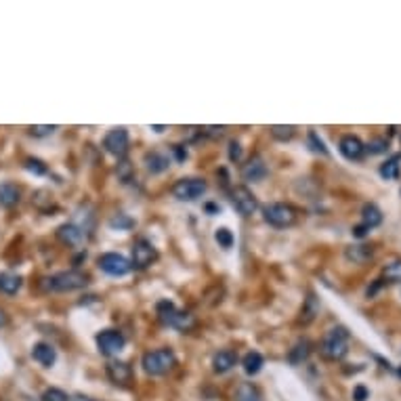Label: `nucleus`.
Instances as JSON below:
<instances>
[{"label":"nucleus","mask_w":401,"mask_h":401,"mask_svg":"<svg viewBox=\"0 0 401 401\" xmlns=\"http://www.w3.org/2000/svg\"><path fill=\"white\" fill-rule=\"evenodd\" d=\"M69 399H72V397H69L65 391L55 389V387L47 389V391L43 393V397H40V401H69Z\"/></svg>","instance_id":"obj_31"},{"label":"nucleus","mask_w":401,"mask_h":401,"mask_svg":"<svg viewBox=\"0 0 401 401\" xmlns=\"http://www.w3.org/2000/svg\"><path fill=\"white\" fill-rule=\"evenodd\" d=\"M368 233H370V229H368V227H364V225H357V227H353V237H357V239L366 237Z\"/></svg>","instance_id":"obj_38"},{"label":"nucleus","mask_w":401,"mask_h":401,"mask_svg":"<svg viewBox=\"0 0 401 401\" xmlns=\"http://www.w3.org/2000/svg\"><path fill=\"white\" fill-rule=\"evenodd\" d=\"M387 151H389V139H384V137H374L366 145V153H370V155H378V153H387Z\"/></svg>","instance_id":"obj_30"},{"label":"nucleus","mask_w":401,"mask_h":401,"mask_svg":"<svg viewBox=\"0 0 401 401\" xmlns=\"http://www.w3.org/2000/svg\"><path fill=\"white\" fill-rule=\"evenodd\" d=\"M397 376H401V366L397 368Z\"/></svg>","instance_id":"obj_42"},{"label":"nucleus","mask_w":401,"mask_h":401,"mask_svg":"<svg viewBox=\"0 0 401 401\" xmlns=\"http://www.w3.org/2000/svg\"><path fill=\"white\" fill-rule=\"evenodd\" d=\"M141 366L149 376H164L177 366V357L171 349H155L141 357Z\"/></svg>","instance_id":"obj_3"},{"label":"nucleus","mask_w":401,"mask_h":401,"mask_svg":"<svg viewBox=\"0 0 401 401\" xmlns=\"http://www.w3.org/2000/svg\"><path fill=\"white\" fill-rule=\"evenodd\" d=\"M208 185L204 179H197V177H187V179H179L173 185V195L181 202H195L197 197H202L206 193Z\"/></svg>","instance_id":"obj_6"},{"label":"nucleus","mask_w":401,"mask_h":401,"mask_svg":"<svg viewBox=\"0 0 401 401\" xmlns=\"http://www.w3.org/2000/svg\"><path fill=\"white\" fill-rule=\"evenodd\" d=\"M349 340H351V334L345 326H336V328H330L319 345V351L326 359L330 362H340V359L349 353Z\"/></svg>","instance_id":"obj_2"},{"label":"nucleus","mask_w":401,"mask_h":401,"mask_svg":"<svg viewBox=\"0 0 401 401\" xmlns=\"http://www.w3.org/2000/svg\"><path fill=\"white\" fill-rule=\"evenodd\" d=\"M309 145H311V149L313 151H317V153H322V155H328L330 151H328V147H326V143L322 141V139H319L317 137V133H309Z\"/></svg>","instance_id":"obj_34"},{"label":"nucleus","mask_w":401,"mask_h":401,"mask_svg":"<svg viewBox=\"0 0 401 401\" xmlns=\"http://www.w3.org/2000/svg\"><path fill=\"white\" fill-rule=\"evenodd\" d=\"M105 374L107 378L113 382V384H120V387H127L131 380H133V370L127 362H118V359H113V362H109L105 366Z\"/></svg>","instance_id":"obj_13"},{"label":"nucleus","mask_w":401,"mask_h":401,"mask_svg":"<svg viewBox=\"0 0 401 401\" xmlns=\"http://www.w3.org/2000/svg\"><path fill=\"white\" fill-rule=\"evenodd\" d=\"M229 158L233 160V162H237V160L242 158V149H239V143L237 141H231L229 143Z\"/></svg>","instance_id":"obj_37"},{"label":"nucleus","mask_w":401,"mask_h":401,"mask_svg":"<svg viewBox=\"0 0 401 401\" xmlns=\"http://www.w3.org/2000/svg\"><path fill=\"white\" fill-rule=\"evenodd\" d=\"M267 173L269 171H267L265 160L261 155H252L242 169V179L248 181V183H257V181H263L267 177Z\"/></svg>","instance_id":"obj_14"},{"label":"nucleus","mask_w":401,"mask_h":401,"mask_svg":"<svg viewBox=\"0 0 401 401\" xmlns=\"http://www.w3.org/2000/svg\"><path fill=\"white\" fill-rule=\"evenodd\" d=\"M401 155L399 153H395V155H391L389 160H384V162L380 164V169H378V175L382 177V179H387V181H397L399 179V175H401Z\"/></svg>","instance_id":"obj_23"},{"label":"nucleus","mask_w":401,"mask_h":401,"mask_svg":"<svg viewBox=\"0 0 401 401\" xmlns=\"http://www.w3.org/2000/svg\"><path fill=\"white\" fill-rule=\"evenodd\" d=\"M380 223H382V210L376 204H372V202L364 204V208H362V225L368 227V229H374Z\"/></svg>","instance_id":"obj_24"},{"label":"nucleus","mask_w":401,"mask_h":401,"mask_svg":"<svg viewBox=\"0 0 401 401\" xmlns=\"http://www.w3.org/2000/svg\"><path fill=\"white\" fill-rule=\"evenodd\" d=\"M235 401H261V391L252 382H242L235 389Z\"/></svg>","instance_id":"obj_27"},{"label":"nucleus","mask_w":401,"mask_h":401,"mask_svg":"<svg viewBox=\"0 0 401 401\" xmlns=\"http://www.w3.org/2000/svg\"><path fill=\"white\" fill-rule=\"evenodd\" d=\"M370 397V391L364 387V384H357L355 389H353V399L355 401H366Z\"/></svg>","instance_id":"obj_36"},{"label":"nucleus","mask_w":401,"mask_h":401,"mask_svg":"<svg viewBox=\"0 0 401 401\" xmlns=\"http://www.w3.org/2000/svg\"><path fill=\"white\" fill-rule=\"evenodd\" d=\"M57 131V127H30V135L34 137H49Z\"/></svg>","instance_id":"obj_35"},{"label":"nucleus","mask_w":401,"mask_h":401,"mask_svg":"<svg viewBox=\"0 0 401 401\" xmlns=\"http://www.w3.org/2000/svg\"><path fill=\"white\" fill-rule=\"evenodd\" d=\"M69 401H95V399L87 397V395H76V397H72Z\"/></svg>","instance_id":"obj_41"},{"label":"nucleus","mask_w":401,"mask_h":401,"mask_svg":"<svg viewBox=\"0 0 401 401\" xmlns=\"http://www.w3.org/2000/svg\"><path fill=\"white\" fill-rule=\"evenodd\" d=\"M32 357H34V362H38L40 366H45V368H53L55 362H57V351L53 345L49 343H36L32 347Z\"/></svg>","instance_id":"obj_15"},{"label":"nucleus","mask_w":401,"mask_h":401,"mask_svg":"<svg viewBox=\"0 0 401 401\" xmlns=\"http://www.w3.org/2000/svg\"><path fill=\"white\" fill-rule=\"evenodd\" d=\"M317 313H319V301L315 299L313 292H309L307 299H305V303H303V311H301V319H299V322H301L303 326H307V324L313 322Z\"/></svg>","instance_id":"obj_25"},{"label":"nucleus","mask_w":401,"mask_h":401,"mask_svg":"<svg viewBox=\"0 0 401 401\" xmlns=\"http://www.w3.org/2000/svg\"><path fill=\"white\" fill-rule=\"evenodd\" d=\"M311 351H313L311 340H309V338H301V340L290 349V353H288V362L294 364V366H299V364L307 362L309 355H311Z\"/></svg>","instance_id":"obj_22"},{"label":"nucleus","mask_w":401,"mask_h":401,"mask_svg":"<svg viewBox=\"0 0 401 401\" xmlns=\"http://www.w3.org/2000/svg\"><path fill=\"white\" fill-rule=\"evenodd\" d=\"M231 204L242 217H250L259 208V199L246 185H237L231 189Z\"/></svg>","instance_id":"obj_7"},{"label":"nucleus","mask_w":401,"mask_h":401,"mask_svg":"<svg viewBox=\"0 0 401 401\" xmlns=\"http://www.w3.org/2000/svg\"><path fill=\"white\" fill-rule=\"evenodd\" d=\"M380 279L382 282H389V284H401V261H393V263L384 265Z\"/></svg>","instance_id":"obj_28"},{"label":"nucleus","mask_w":401,"mask_h":401,"mask_svg":"<svg viewBox=\"0 0 401 401\" xmlns=\"http://www.w3.org/2000/svg\"><path fill=\"white\" fill-rule=\"evenodd\" d=\"M158 261V248L149 242V239H137L133 244V261L131 265L135 269H147L151 263Z\"/></svg>","instance_id":"obj_11"},{"label":"nucleus","mask_w":401,"mask_h":401,"mask_svg":"<svg viewBox=\"0 0 401 401\" xmlns=\"http://www.w3.org/2000/svg\"><path fill=\"white\" fill-rule=\"evenodd\" d=\"M235 364H237V353H235V351H229V349L219 351V353L213 357V370H215L217 374L229 372Z\"/></svg>","instance_id":"obj_18"},{"label":"nucleus","mask_w":401,"mask_h":401,"mask_svg":"<svg viewBox=\"0 0 401 401\" xmlns=\"http://www.w3.org/2000/svg\"><path fill=\"white\" fill-rule=\"evenodd\" d=\"M25 169L30 173H34V175H47L49 173L47 164L43 162V160H38V158H28L25 160Z\"/></svg>","instance_id":"obj_32"},{"label":"nucleus","mask_w":401,"mask_h":401,"mask_svg":"<svg viewBox=\"0 0 401 401\" xmlns=\"http://www.w3.org/2000/svg\"><path fill=\"white\" fill-rule=\"evenodd\" d=\"M95 343H97V349H99L101 355L113 357V355H118L120 351L124 349L127 338H124V334L120 332V330H111V328H109V330L99 332V334L95 336Z\"/></svg>","instance_id":"obj_9"},{"label":"nucleus","mask_w":401,"mask_h":401,"mask_svg":"<svg viewBox=\"0 0 401 401\" xmlns=\"http://www.w3.org/2000/svg\"><path fill=\"white\" fill-rule=\"evenodd\" d=\"M89 284V275L78 271V269H67L59 271L53 275H45L40 279V290L43 292H74V290H83Z\"/></svg>","instance_id":"obj_1"},{"label":"nucleus","mask_w":401,"mask_h":401,"mask_svg":"<svg viewBox=\"0 0 401 401\" xmlns=\"http://www.w3.org/2000/svg\"><path fill=\"white\" fill-rule=\"evenodd\" d=\"M242 366H244V372H246L248 376L259 374V372H261V368H263V355H261L259 351H250V353H246V355H244V359H242Z\"/></svg>","instance_id":"obj_26"},{"label":"nucleus","mask_w":401,"mask_h":401,"mask_svg":"<svg viewBox=\"0 0 401 401\" xmlns=\"http://www.w3.org/2000/svg\"><path fill=\"white\" fill-rule=\"evenodd\" d=\"M223 131H225L223 127H204V129H202L204 135H213V137H221Z\"/></svg>","instance_id":"obj_39"},{"label":"nucleus","mask_w":401,"mask_h":401,"mask_svg":"<svg viewBox=\"0 0 401 401\" xmlns=\"http://www.w3.org/2000/svg\"><path fill=\"white\" fill-rule=\"evenodd\" d=\"M263 219L265 223H269L271 227L284 229V227H292L299 219V213L294 206L284 204V202H271L267 206H263Z\"/></svg>","instance_id":"obj_5"},{"label":"nucleus","mask_w":401,"mask_h":401,"mask_svg":"<svg viewBox=\"0 0 401 401\" xmlns=\"http://www.w3.org/2000/svg\"><path fill=\"white\" fill-rule=\"evenodd\" d=\"M129 145H131V139H129V131L124 127L111 129L103 139L105 151L111 153L113 158H124L129 153Z\"/></svg>","instance_id":"obj_10"},{"label":"nucleus","mask_w":401,"mask_h":401,"mask_svg":"<svg viewBox=\"0 0 401 401\" xmlns=\"http://www.w3.org/2000/svg\"><path fill=\"white\" fill-rule=\"evenodd\" d=\"M338 151L345 160H349V162H359V160L366 155V145L355 135H345L338 141Z\"/></svg>","instance_id":"obj_12"},{"label":"nucleus","mask_w":401,"mask_h":401,"mask_svg":"<svg viewBox=\"0 0 401 401\" xmlns=\"http://www.w3.org/2000/svg\"><path fill=\"white\" fill-rule=\"evenodd\" d=\"M57 237L67 246H80L85 242V229L78 227L76 223H63L57 229Z\"/></svg>","instance_id":"obj_16"},{"label":"nucleus","mask_w":401,"mask_h":401,"mask_svg":"<svg viewBox=\"0 0 401 401\" xmlns=\"http://www.w3.org/2000/svg\"><path fill=\"white\" fill-rule=\"evenodd\" d=\"M21 284H23V279L21 275L13 273V271H3L0 273V292L7 294V296H13L21 290Z\"/></svg>","instance_id":"obj_20"},{"label":"nucleus","mask_w":401,"mask_h":401,"mask_svg":"<svg viewBox=\"0 0 401 401\" xmlns=\"http://www.w3.org/2000/svg\"><path fill=\"white\" fill-rule=\"evenodd\" d=\"M21 199V189L15 183H3L0 185V206L3 208H13L19 204Z\"/></svg>","instance_id":"obj_21"},{"label":"nucleus","mask_w":401,"mask_h":401,"mask_svg":"<svg viewBox=\"0 0 401 401\" xmlns=\"http://www.w3.org/2000/svg\"><path fill=\"white\" fill-rule=\"evenodd\" d=\"M97 265H99V269L103 273H107L111 277H122V275H129L133 271L131 261L127 257H122V254H118V252H105V254H101L99 261H97Z\"/></svg>","instance_id":"obj_8"},{"label":"nucleus","mask_w":401,"mask_h":401,"mask_svg":"<svg viewBox=\"0 0 401 401\" xmlns=\"http://www.w3.org/2000/svg\"><path fill=\"white\" fill-rule=\"evenodd\" d=\"M269 133H271V137L273 139H277V141H290L294 135H296V127H282V124H275V127H271L269 129Z\"/></svg>","instance_id":"obj_29"},{"label":"nucleus","mask_w":401,"mask_h":401,"mask_svg":"<svg viewBox=\"0 0 401 401\" xmlns=\"http://www.w3.org/2000/svg\"><path fill=\"white\" fill-rule=\"evenodd\" d=\"M155 315L158 319L169 328H177V330H189L193 326V317L187 311L177 309L175 303L171 301H160L155 305Z\"/></svg>","instance_id":"obj_4"},{"label":"nucleus","mask_w":401,"mask_h":401,"mask_svg":"<svg viewBox=\"0 0 401 401\" xmlns=\"http://www.w3.org/2000/svg\"><path fill=\"white\" fill-rule=\"evenodd\" d=\"M143 164H145L147 173H151V175H160V173L169 171L171 160H169L164 153H160V151H147V153H145V158H143Z\"/></svg>","instance_id":"obj_17"},{"label":"nucleus","mask_w":401,"mask_h":401,"mask_svg":"<svg viewBox=\"0 0 401 401\" xmlns=\"http://www.w3.org/2000/svg\"><path fill=\"white\" fill-rule=\"evenodd\" d=\"M345 257L355 263V265H366L368 261H372L374 257V248L368 246V244H355V246H349L345 250Z\"/></svg>","instance_id":"obj_19"},{"label":"nucleus","mask_w":401,"mask_h":401,"mask_svg":"<svg viewBox=\"0 0 401 401\" xmlns=\"http://www.w3.org/2000/svg\"><path fill=\"white\" fill-rule=\"evenodd\" d=\"M215 239H217V242H219L223 248H231V246H233V233H231L229 229H225V227L217 229Z\"/></svg>","instance_id":"obj_33"},{"label":"nucleus","mask_w":401,"mask_h":401,"mask_svg":"<svg viewBox=\"0 0 401 401\" xmlns=\"http://www.w3.org/2000/svg\"><path fill=\"white\" fill-rule=\"evenodd\" d=\"M7 324H9V317H7V313L3 309H0V328L7 326Z\"/></svg>","instance_id":"obj_40"}]
</instances>
